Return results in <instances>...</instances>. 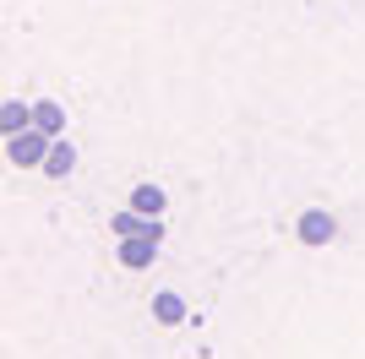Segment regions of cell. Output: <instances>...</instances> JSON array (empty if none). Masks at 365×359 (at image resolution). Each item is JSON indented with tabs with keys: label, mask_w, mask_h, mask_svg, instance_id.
I'll list each match as a JSON object with an SVG mask.
<instances>
[{
	"label": "cell",
	"mask_w": 365,
	"mask_h": 359,
	"mask_svg": "<svg viewBox=\"0 0 365 359\" xmlns=\"http://www.w3.org/2000/svg\"><path fill=\"white\" fill-rule=\"evenodd\" d=\"M71 169H76V147L55 136V147H49V158H44V175H49V180H66Z\"/></svg>",
	"instance_id": "obj_6"
},
{
	"label": "cell",
	"mask_w": 365,
	"mask_h": 359,
	"mask_svg": "<svg viewBox=\"0 0 365 359\" xmlns=\"http://www.w3.org/2000/svg\"><path fill=\"white\" fill-rule=\"evenodd\" d=\"M33 125H38L44 136H61L66 131V109L55 104V98H38V104H33Z\"/></svg>",
	"instance_id": "obj_5"
},
{
	"label": "cell",
	"mask_w": 365,
	"mask_h": 359,
	"mask_svg": "<svg viewBox=\"0 0 365 359\" xmlns=\"http://www.w3.org/2000/svg\"><path fill=\"white\" fill-rule=\"evenodd\" d=\"M333 234H338V224H333L327 207H305L300 212V245H327Z\"/></svg>",
	"instance_id": "obj_2"
},
{
	"label": "cell",
	"mask_w": 365,
	"mask_h": 359,
	"mask_svg": "<svg viewBox=\"0 0 365 359\" xmlns=\"http://www.w3.org/2000/svg\"><path fill=\"white\" fill-rule=\"evenodd\" d=\"M164 207H169V202H164L158 185H137V191H131V212H142V218H158Z\"/></svg>",
	"instance_id": "obj_7"
},
{
	"label": "cell",
	"mask_w": 365,
	"mask_h": 359,
	"mask_svg": "<svg viewBox=\"0 0 365 359\" xmlns=\"http://www.w3.org/2000/svg\"><path fill=\"white\" fill-rule=\"evenodd\" d=\"M0 131H6V136L33 131V109H28V104H16V98H6V104H0Z\"/></svg>",
	"instance_id": "obj_4"
},
{
	"label": "cell",
	"mask_w": 365,
	"mask_h": 359,
	"mask_svg": "<svg viewBox=\"0 0 365 359\" xmlns=\"http://www.w3.org/2000/svg\"><path fill=\"white\" fill-rule=\"evenodd\" d=\"M153 316H158L164 327H180V321H185V299L180 294H158V299H153Z\"/></svg>",
	"instance_id": "obj_8"
},
{
	"label": "cell",
	"mask_w": 365,
	"mask_h": 359,
	"mask_svg": "<svg viewBox=\"0 0 365 359\" xmlns=\"http://www.w3.org/2000/svg\"><path fill=\"white\" fill-rule=\"evenodd\" d=\"M49 147H55V136H44L38 125H33V131H22V136H6V158H11L16 169H28V164H38V169H44Z\"/></svg>",
	"instance_id": "obj_1"
},
{
	"label": "cell",
	"mask_w": 365,
	"mask_h": 359,
	"mask_svg": "<svg viewBox=\"0 0 365 359\" xmlns=\"http://www.w3.org/2000/svg\"><path fill=\"white\" fill-rule=\"evenodd\" d=\"M153 256H158V239H153V234H137V239H120V267L142 272V267H153Z\"/></svg>",
	"instance_id": "obj_3"
}]
</instances>
